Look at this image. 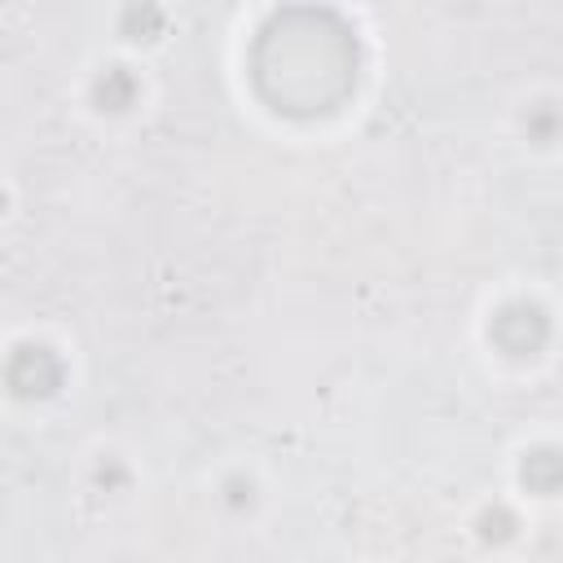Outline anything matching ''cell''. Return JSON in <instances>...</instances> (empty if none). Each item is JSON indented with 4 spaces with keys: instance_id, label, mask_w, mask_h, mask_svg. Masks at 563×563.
Returning <instances> with one entry per match:
<instances>
[{
    "instance_id": "5b68a950",
    "label": "cell",
    "mask_w": 563,
    "mask_h": 563,
    "mask_svg": "<svg viewBox=\"0 0 563 563\" xmlns=\"http://www.w3.org/2000/svg\"><path fill=\"white\" fill-rule=\"evenodd\" d=\"M136 92H141V84H136V75H132L128 66H106V70L97 75V84H92V101H97L101 110H110V114L128 110V106L136 101Z\"/></svg>"
},
{
    "instance_id": "ba28073f",
    "label": "cell",
    "mask_w": 563,
    "mask_h": 563,
    "mask_svg": "<svg viewBox=\"0 0 563 563\" xmlns=\"http://www.w3.org/2000/svg\"><path fill=\"white\" fill-rule=\"evenodd\" d=\"M559 128H563V119H559V114H554L550 106H541V110H532V119H528V132H532V141H541V145H550Z\"/></svg>"
},
{
    "instance_id": "8992f818",
    "label": "cell",
    "mask_w": 563,
    "mask_h": 563,
    "mask_svg": "<svg viewBox=\"0 0 563 563\" xmlns=\"http://www.w3.org/2000/svg\"><path fill=\"white\" fill-rule=\"evenodd\" d=\"M119 31L128 35V40H158V31H163V9L154 4V0H132L128 9H123V18H119Z\"/></svg>"
},
{
    "instance_id": "277c9868",
    "label": "cell",
    "mask_w": 563,
    "mask_h": 563,
    "mask_svg": "<svg viewBox=\"0 0 563 563\" xmlns=\"http://www.w3.org/2000/svg\"><path fill=\"white\" fill-rule=\"evenodd\" d=\"M519 479H523V488L537 493V497L559 493V488H563V449H554V444L528 449L523 462H519Z\"/></svg>"
},
{
    "instance_id": "6da1fadb",
    "label": "cell",
    "mask_w": 563,
    "mask_h": 563,
    "mask_svg": "<svg viewBox=\"0 0 563 563\" xmlns=\"http://www.w3.org/2000/svg\"><path fill=\"white\" fill-rule=\"evenodd\" d=\"M251 70L260 97L277 114H334L356 88V40L339 13L290 4L264 22Z\"/></svg>"
},
{
    "instance_id": "52a82bcc",
    "label": "cell",
    "mask_w": 563,
    "mask_h": 563,
    "mask_svg": "<svg viewBox=\"0 0 563 563\" xmlns=\"http://www.w3.org/2000/svg\"><path fill=\"white\" fill-rule=\"evenodd\" d=\"M479 537L484 541H510L515 537V515L506 506H493L479 515Z\"/></svg>"
},
{
    "instance_id": "3957f363",
    "label": "cell",
    "mask_w": 563,
    "mask_h": 563,
    "mask_svg": "<svg viewBox=\"0 0 563 563\" xmlns=\"http://www.w3.org/2000/svg\"><path fill=\"white\" fill-rule=\"evenodd\" d=\"M62 378H66V369H62L57 352H48L44 343L13 347L9 365H4V383H9V391L18 400H44V396H53L62 387Z\"/></svg>"
},
{
    "instance_id": "7a4b0ae2",
    "label": "cell",
    "mask_w": 563,
    "mask_h": 563,
    "mask_svg": "<svg viewBox=\"0 0 563 563\" xmlns=\"http://www.w3.org/2000/svg\"><path fill=\"white\" fill-rule=\"evenodd\" d=\"M488 339L506 356H519V361L523 356H537L545 347V339H550V317L537 303H528V299H510V303H501L493 312Z\"/></svg>"
}]
</instances>
